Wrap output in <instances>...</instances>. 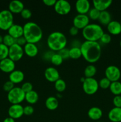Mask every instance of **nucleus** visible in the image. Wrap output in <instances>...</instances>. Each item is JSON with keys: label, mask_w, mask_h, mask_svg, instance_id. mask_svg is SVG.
I'll list each match as a JSON object with an SVG mask.
<instances>
[{"label": "nucleus", "mask_w": 121, "mask_h": 122, "mask_svg": "<svg viewBox=\"0 0 121 122\" xmlns=\"http://www.w3.org/2000/svg\"><path fill=\"white\" fill-rule=\"evenodd\" d=\"M113 103L115 107L121 108V95H116L113 99Z\"/></svg>", "instance_id": "42"}, {"label": "nucleus", "mask_w": 121, "mask_h": 122, "mask_svg": "<svg viewBox=\"0 0 121 122\" xmlns=\"http://www.w3.org/2000/svg\"><path fill=\"white\" fill-rule=\"evenodd\" d=\"M67 39L65 35L60 32H52L47 39V45L53 51H59L66 47Z\"/></svg>", "instance_id": "3"}, {"label": "nucleus", "mask_w": 121, "mask_h": 122, "mask_svg": "<svg viewBox=\"0 0 121 122\" xmlns=\"http://www.w3.org/2000/svg\"><path fill=\"white\" fill-rule=\"evenodd\" d=\"M94 8L97 9L100 12L106 11V10L111 5L112 1L111 0H93V1Z\"/></svg>", "instance_id": "19"}, {"label": "nucleus", "mask_w": 121, "mask_h": 122, "mask_svg": "<svg viewBox=\"0 0 121 122\" xmlns=\"http://www.w3.org/2000/svg\"><path fill=\"white\" fill-rule=\"evenodd\" d=\"M24 52L30 57H34L37 55L39 50L35 44L27 43L23 47Z\"/></svg>", "instance_id": "20"}, {"label": "nucleus", "mask_w": 121, "mask_h": 122, "mask_svg": "<svg viewBox=\"0 0 121 122\" xmlns=\"http://www.w3.org/2000/svg\"><path fill=\"white\" fill-rule=\"evenodd\" d=\"M2 43H3V36L0 35V44H2Z\"/></svg>", "instance_id": "47"}, {"label": "nucleus", "mask_w": 121, "mask_h": 122, "mask_svg": "<svg viewBox=\"0 0 121 122\" xmlns=\"http://www.w3.org/2000/svg\"><path fill=\"white\" fill-rule=\"evenodd\" d=\"M110 92L115 96L121 95V82L119 81L111 82L110 87H109Z\"/></svg>", "instance_id": "28"}, {"label": "nucleus", "mask_w": 121, "mask_h": 122, "mask_svg": "<svg viewBox=\"0 0 121 122\" xmlns=\"http://www.w3.org/2000/svg\"><path fill=\"white\" fill-rule=\"evenodd\" d=\"M98 88V82L94 77L85 78L83 82V89L87 95H91L96 94Z\"/></svg>", "instance_id": "7"}, {"label": "nucleus", "mask_w": 121, "mask_h": 122, "mask_svg": "<svg viewBox=\"0 0 121 122\" xmlns=\"http://www.w3.org/2000/svg\"><path fill=\"white\" fill-rule=\"evenodd\" d=\"M26 94L21 87H14L11 91L8 92L7 99L12 104H20L25 100Z\"/></svg>", "instance_id": "5"}, {"label": "nucleus", "mask_w": 121, "mask_h": 122, "mask_svg": "<svg viewBox=\"0 0 121 122\" xmlns=\"http://www.w3.org/2000/svg\"><path fill=\"white\" fill-rule=\"evenodd\" d=\"M97 72V69L93 64H91L88 65L85 68L84 71V76L85 78H91L93 77Z\"/></svg>", "instance_id": "27"}, {"label": "nucleus", "mask_w": 121, "mask_h": 122, "mask_svg": "<svg viewBox=\"0 0 121 122\" xmlns=\"http://www.w3.org/2000/svg\"><path fill=\"white\" fill-rule=\"evenodd\" d=\"M99 122V121H98V122Z\"/></svg>", "instance_id": "50"}, {"label": "nucleus", "mask_w": 121, "mask_h": 122, "mask_svg": "<svg viewBox=\"0 0 121 122\" xmlns=\"http://www.w3.org/2000/svg\"><path fill=\"white\" fill-rule=\"evenodd\" d=\"M43 2L46 6H48V7H52V6H53L54 7L55 4L56 2V0H43Z\"/></svg>", "instance_id": "44"}, {"label": "nucleus", "mask_w": 121, "mask_h": 122, "mask_svg": "<svg viewBox=\"0 0 121 122\" xmlns=\"http://www.w3.org/2000/svg\"><path fill=\"white\" fill-rule=\"evenodd\" d=\"M120 46H121V41H120Z\"/></svg>", "instance_id": "48"}, {"label": "nucleus", "mask_w": 121, "mask_h": 122, "mask_svg": "<svg viewBox=\"0 0 121 122\" xmlns=\"http://www.w3.org/2000/svg\"><path fill=\"white\" fill-rule=\"evenodd\" d=\"M44 76L46 79L50 82H55L60 79V75L56 68L49 67L46 68L44 72Z\"/></svg>", "instance_id": "13"}, {"label": "nucleus", "mask_w": 121, "mask_h": 122, "mask_svg": "<svg viewBox=\"0 0 121 122\" xmlns=\"http://www.w3.org/2000/svg\"><path fill=\"white\" fill-rule=\"evenodd\" d=\"M46 107L49 110H55L59 106V102L58 99L55 97H49L45 101Z\"/></svg>", "instance_id": "24"}, {"label": "nucleus", "mask_w": 121, "mask_h": 122, "mask_svg": "<svg viewBox=\"0 0 121 122\" xmlns=\"http://www.w3.org/2000/svg\"><path fill=\"white\" fill-rule=\"evenodd\" d=\"M100 14V12L93 7V8H90V10H89L88 13V16L89 19H91V20H96L98 19Z\"/></svg>", "instance_id": "34"}, {"label": "nucleus", "mask_w": 121, "mask_h": 122, "mask_svg": "<svg viewBox=\"0 0 121 122\" xmlns=\"http://www.w3.org/2000/svg\"><path fill=\"white\" fill-rule=\"evenodd\" d=\"M82 57L90 64L96 63L102 54V48L98 42L85 41L80 46Z\"/></svg>", "instance_id": "1"}, {"label": "nucleus", "mask_w": 121, "mask_h": 122, "mask_svg": "<svg viewBox=\"0 0 121 122\" xmlns=\"http://www.w3.org/2000/svg\"><path fill=\"white\" fill-rule=\"evenodd\" d=\"M14 24V16L8 10L0 11V29L8 30Z\"/></svg>", "instance_id": "6"}, {"label": "nucleus", "mask_w": 121, "mask_h": 122, "mask_svg": "<svg viewBox=\"0 0 121 122\" xmlns=\"http://www.w3.org/2000/svg\"><path fill=\"white\" fill-rule=\"evenodd\" d=\"M66 87V83L62 79H59L55 82V88L59 93H61L65 90Z\"/></svg>", "instance_id": "30"}, {"label": "nucleus", "mask_w": 121, "mask_h": 122, "mask_svg": "<svg viewBox=\"0 0 121 122\" xmlns=\"http://www.w3.org/2000/svg\"><path fill=\"white\" fill-rule=\"evenodd\" d=\"M51 61L53 65L60 66L63 63L64 59L58 53H54L50 57Z\"/></svg>", "instance_id": "31"}, {"label": "nucleus", "mask_w": 121, "mask_h": 122, "mask_svg": "<svg viewBox=\"0 0 121 122\" xmlns=\"http://www.w3.org/2000/svg\"><path fill=\"white\" fill-rule=\"evenodd\" d=\"M75 9L79 14H86L90 10V3L88 0H78L75 2Z\"/></svg>", "instance_id": "15"}, {"label": "nucleus", "mask_w": 121, "mask_h": 122, "mask_svg": "<svg viewBox=\"0 0 121 122\" xmlns=\"http://www.w3.org/2000/svg\"><path fill=\"white\" fill-rule=\"evenodd\" d=\"M120 23H121V21H120Z\"/></svg>", "instance_id": "49"}, {"label": "nucleus", "mask_w": 121, "mask_h": 122, "mask_svg": "<svg viewBox=\"0 0 121 122\" xmlns=\"http://www.w3.org/2000/svg\"><path fill=\"white\" fill-rule=\"evenodd\" d=\"M15 62L8 57L0 61V70L4 73H10L15 70Z\"/></svg>", "instance_id": "14"}, {"label": "nucleus", "mask_w": 121, "mask_h": 122, "mask_svg": "<svg viewBox=\"0 0 121 122\" xmlns=\"http://www.w3.org/2000/svg\"><path fill=\"white\" fill-rule=\"evenodd\" d=\"M8 34L16 39L23 36V27L21 25L13 24L8 30Z\"/></svg>", "instance_id": "17"}, {"label": "nucleus", "mask_w": 121, "mask_h": 122, "mask_svg": "<svg viewBox=\"0 0 121 122\" xmlns=\"http://www.w3.org/2000/svg\"><path fill=\"white\" fill-rule=\"evenodd\" d=\"M14 88V84L11 81H8L4 83L3 85V89L4 91L9 92L10 91H11Z\"/></svg>", "instance_id": "39"}, {"label": "nucleus", "mask_w": 121, "mask_h": 122, "mask_svg": "<svg viewBox=\"0 0 121 122\" xmlns=\"http://www.w3.org/2000/svg\"><path fill=\"white\" fill-rule=\"evenodd\" d=\"M56 13L61 15H66L71 10V5L70 2L65 0H58L54 5Z\"/></svg>", "instance_id": "9"}, {"label": "nucleus", "mask_w": 121, "mask_h": 122, "mask_svg": "<svg viewBox=\"0 0 121 122\" xmlns=\"http://www.w3.org/2000/svg\"><path fill=\"white\" fill-rule=\"evenodd\" d=\"M39 100V95L36 91L32 90L25 95V100L30 104H34L37 102Z\"/></svg>", "instance_id": "26"}, {"label": "nucleus", "mask_w": 121, "mask_h": 122, "mask_svg": "<svg viewBox=\"0 0 121 122\" xmlns=\"http://www.w3.org/2000/svg\"><path fill=\"white\" fill-rule=\"evenodd\" d=\"M24 52L23 48L18 44H14L11 46L9 47L8 51V58H10L13 61H18L23 57Z\"/></svg>", "instance_id": "8"}, {"label": "nucleus", "mask_w": 121, "mask_h": 122, "mask_svg": "<svg viewBox=\"0 0 121 122\" xmlns=\"http://www.w3.org/2000/svg\"><path fill=\"white\" fill-rule=\"evenodd\" d=\"M111 40H112V38L110 35L109 34V33H103V35L102 36L100 39V41L101 42H102V44H109V43L111 42Z\"/></svg>", "instance_id": "37"}, {"label": "nucleus", "mask_w": 121, "mask_h": 122, "mask_svg": "<svg viewBox=\"0 0 121 122\" xmlns=\"http://www.w3.org/2000/svg\"><path fill=\"white\" fill-rule=\"evenodd\" d=\"M24 8V4L19 0H13L8 5V10L12 14L20 13Z\"/></svg>", "instance_id": "16"}, {"label": "nucleus", "mask_w": 121, "mask_h": 122, "mask_svg": "<svg viewBox=\"0 0 121 122\" xmlns=\"http://www.w3.org/2000/svg\"><path fill=\"white\" fill-rule=\"evenodd\" d=\"M70 33L71 35L72 36H76L78 33V32H79V29L78 28H77L75 26H72L71 28L70 29Z\"/></svg>", "instance_id": "45"}, {"label": "nucleus", "mask_w": 121, "mask_h": 122, "mask_svg": "<svg viewBox=\"0 0 121 122\" xmlns=\"http://www.w3.org/2000/svg\"><path fill=\"white\" fill-rule=\"evenodd\" d=\"M109 33L113 35H118L121 33V25L120 22L115 20L111 21L107 26Z\"/></svg>", "instance_id": "21"}, {"label": "nucleus", "mask_w": 121, "mask_h": 122, "mask_svg": "<svg viewBox=\"0 0 121 122\" xmlns=\"http://www.w3.org/2000/svg\"><path fill=\"white\" fill-rule=\"evenodd\" d=\"M24 79V74L22 71L19 70H14L9 73V81L14 84L20 83L23 81Z\"/></svg>", "instance_id": "18"}, {"label": "nucleus", "mask_w": 121, "mask_h": 122, "mask_svg": "<svg viewBox=\"0 0 121 122\" xmlns=\"http://www.w3.org/2000/svg\"><path fill=\"white\" fill-rule=\"evenodd\" d=\"M110 84H111V82L106 77L102 78L98 82V86H99V87L104 89L109 88Z\"/></svg>", "instance_id": "35"}, {"label": "nucleus", "mask_w": 121, "mask_h": 122, "mask_svg": "<svg viewBox=\"0 0 121 122\" xmlns=\"http://www.w3.org/2000/svg\"><path fill=\"white\" fill-rule=\"evenodd\" d=\"M70 58L74 60H77L82 56L81 51L79 47H72L69 50Z\"/></svg>", "instance_id": "29"}, {"label": "nucleus", "mask_w": 121, "mask_h": 122, "mask_svg": "<svg viewBox=\"0 0 121 122\" xmlns=\"http://www.w3.org/2000/svg\"><path fill=\"white\" fill-rule=\"evenodd\" d=\"M24 115L31 116L34 113V108L32 106H26L24 107L23 109Z\"/></svg>", "instance_id": "40"}, {"label": "nucleus", "mask_w": 121, "mask_h": 122, "mask_svg": "<svg viewBox=\"0 0 121 122\" xmlns=\"http://www.w3.org/2000/svg\"><path fill=\"white\" fill-rule=\"evenodd\" d=\"M20 15H21V17L23 18L24 19L27 20V19H29L32 17V13L30 10L24 8L23 10L20 13Z\"/></svg>", "instance_id": "38"}, {"label": "nucleus", "mask_w": 121, "mask_h": 122, "mask_svg": "<svg viewBox=\"0 0 121 122\" xmlns=\"http://www.w3.org/2000/svg\"><path fill=\"white\" fill-rule=\"evenodd\" d=\"M2 44L9 48L14 45V44H15V39L9 35L7 34L3 37V43Z\"/></svg>", "instance_id": "33"}, {"label": "nucleus", "mask_w": 121, "mask_h": 122, "mask_svg": "<svg viewBox=\"0 0 121 122\" xmlns=\"http://www.w3.org/2000/svg\"><path fill=\"white\" fill-rule=\"evenodd\" d=\"M105 76L111 82H116L121 77V70L116 66H109L105 70Z\"/></svg>", "instance_id": "10"}, {"label": "nucleus", "mask_w": 121, "mask_h": 122, "mask_svg": "<svg viewBox=\"0 0 121 122\" xmlns=\"http://www.w3.org/2000/svg\"><path fill=\"white\" fill-rule=\"evenodd\" d=\"M88 116L93 120H98L103 116L102 109L97 107H93L88 111Z\"/></svg>", "instance_id": "23"}, {"label": "nucleus", "mask_w": 121, "mask_h": 122, "mask_svg": "<svg viewBox=\"0 0 121 122\" xmlns=\"http://www.w3.org/2000/svg\"><path fill=\"white\" fill-rule=\"evenodd\" d=\"M90 22V19L87 14H77L73 19V26L78 29L83 30Z\"/></svg>", "instance_id": "11"}, {"label": "nucleus", "mask_w": 121, "mask_h": 122, "mask_svg": "<svg viewBox=\"0 0 121 122\" xmlns=\"http://www.w3.org/2000/svg\"><path fill=\"white\" fill-rule=\"evenodd\" d=\"M23 27V36L27 43L36 44L43 37V32L41 27L37 23L28 21L25 23Z\"/></svg>", "instance_id": "2"}, {"label": "nucleus", "mask_w": 121, "mask_h": 122, "mask_svg": "<svg viewBox=\"0 0 121 122\" xmlns=\"http://www.w3.org/2000/svg\"><path fill=\"white\" fill-rule=\"evenodd\" d=\"M58 53L62 57V58L64 60L68 59V58H70V56H69V50L66 48L62 49L60 51H58Z\"/></svg>", "instance_id": "41"}, {"label": "nucleus", "mask_w": 121, "mask_h": 122, "mask_svg": "<svg viewBox=\"0 0 121 122\" xmlns=\"http://www.w3.org/2000/svg\"><path fill=\"white\" fill-rule=\"evenodd\" d=\"M27 43V41H26V39H25L23 36L15 39V44H18V45L21 46H24Z\"/></svg>", "instance_id": "43"}, {"label": "nucleus", "mask_w": 121, "mask_h": 122, "mask_svg": "<svg viewBox=\"0 0 121 122\" xmlns=\"http://www.w3.org/2000/svg\"><path fill=\"white\" fill-rule=\"evenodd\" d=\"M104 31L102 26L96 23H89L82 30V35L85 41L97 42L100 40Z\"/></svg>", "instance_id": "4"}, {"label": "nucleus", "mask_w": 121, "mask_h": 122, "mask_svg": "<svg viewBox=\"0 0 121 122\" xmlns=\"http://www.w3.org/2000/svg\"><path fill=\"white\" fill-rule=\"evenodd\" d=\"M23 109L24 107L21 104H12L8 108V116L14 120L20 119L24 115Z\"/></svg>", "instance_id": "12"}, {"label": "nucleus", "mask_w": 121, "mask_h": 122, "mask_svg": "<svg viewBox=\"0 0 121 122\" xmlns=\"http://www.w3.org/2000/svg\"><path fill=\"white\" fill-rule=\"evenodd\" d=\"M21 88L24 92L25 94H26V93L29 92L33 90V85L30 82H26L22 85Z\"/></svg>", "instance_id": "36"}, {"label": "nucleus", "mask_w": 121, "mask_h": 122, "mask_svg": "<svg viewBox=\"0 0 121 122\" xmlns=\"http://www.w3.org/2000/svg\"><path fill=\"white\" fill-rule=\"evenodd\" d=\"M108 118L112 122H121V108L114 107L109 111Z\"/></svg>", "instance_id": "22"}, {"label": "nucleus", "mask_w": 121, "mask_h": 122, "mask_svg": "<svg viewBox=\"0 0 121 122\" xmlns=\"http://www.w3.org/2000/svg\"><path fill=\"white\" fill-rule=\"evenodd\" d=\"M98 20L100 24L104 26H107L108 24L112 21L111 14L107 10L100 12Z\"/></svg>", "instance_id": "25"}, {"label": "nucleus", "mask_w": 121, "mask_h": 122, "mask_svg": "<svg viewBox=\"0 0 121 122\" xmlns=\"http://www.w3.org/2000/svg\"><path fill=\"white\" fill-rule=\"evenodd\" d=\"M3 122H15V120L10 117H8L4 120Z\"/></svg>", "instance_id": "46"}, {"label": "nucleus", "mask_w": 121, "mask_h": 122, "mask_svg": "<svg viewBox=\"0 0 121 122\" xmlns=\"http://www.w3.org/2000/svg\"><path fill=\"white\" fill-rule=\"evenodd\" d=\"M9 48L4 44H0V61L8 57Z\"/></svg>", "instance_id": "32"}]
</instances>
